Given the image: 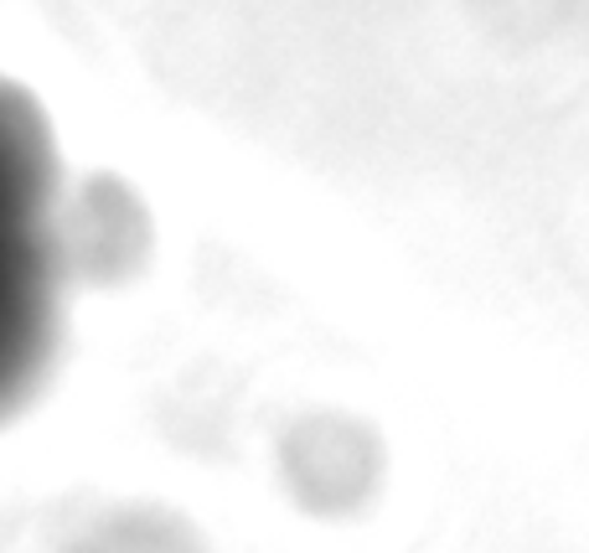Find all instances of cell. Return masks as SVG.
Instances as JSON below:
<instances>
[{"label":"cell","mask_w":589,"mask_h":553,"mask_svg":"<svg viewBox=\"0 0 589 553\" xmlns=\"http://www.w3.org/2000/svg\"><path fill=\"white\" fill-rule=\"evenodd\" d=\"M155 249V222L140 192L109 171H99L73 192L68 212L53 228V254L78 285H129L150 264Z\"/></svg>","instance_id":"obj_1"},{"label":"cell","mask_w":589,"mask_h":553,"mask_svg":"<svg viewBox=\"0 0 589 553\" xmlns=\"http://www.w3.org/2000/svg\"><path fill=\"white\" fill-rule=\"evenodd\" d=\"M57 553H212V538L171 502H109L83 517Z\"/></svg>","instance_id":"obj_2"}]
</instances>
